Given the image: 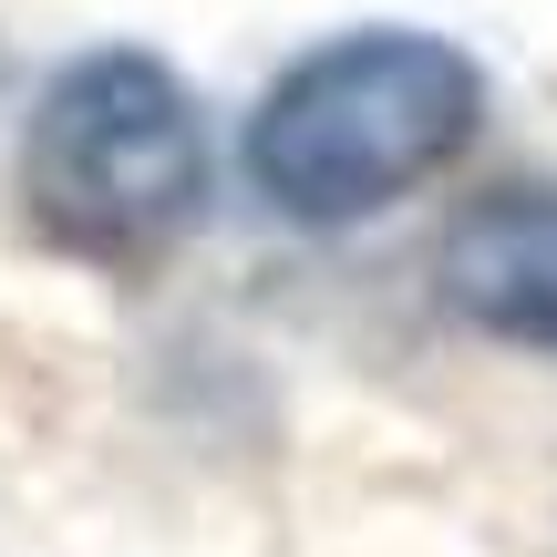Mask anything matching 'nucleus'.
<instances>
[{
	"label": "nucleus",
	"instance_id": "obj_2",
	"mask_svg": "<svg viewBox=\"0 0 557 557\" xmlns=\"http://www.w3.org/2000/svg\"><path fill=\"white\" fill-rule=\"evenodd\" d=\"M32 207L62 248L94 259H145L165 248L207 197V124L197 94L165 73L156 52L114 41L52 73L32 114Z\"/></svg>",
	"mask_w": 557,
	"mask_h": 557
},
{
	"label": "nucleus",
	"instance_id": "obj_1",
	"mask_svg": "<svg viewBox=\"0 0 557 557\" xmlns=\"http://www.w3.org/2000/svg\"><path fill=\"white\" fill-rule=\"evenodd\" d=\"M485 73L444 32H351L269 83L248 124V186L299 227H351L413 197L475 145Z\"/></svg>",
	"mask_w": 557,
	"mask_h": 557
},
{
	"label": "nucleus",
	"instance_id": "obj_3",
	"mask_svg": "<svg viewBox=\"0 0 557 557\" xmlns=\"http://www.w3.org/2000/svg\"><path fill=\"white\" fill-rule=\"evenodd\" d=\"M444 299H455L475 331L517 341V351L557 361V197H485L444 227Z\"/></svg>",
	"mask_w": 557,
	"mask_h": 557
}]
</instances>
